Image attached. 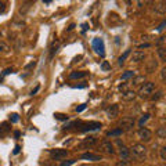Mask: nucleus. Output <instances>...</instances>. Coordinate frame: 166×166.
Instances as JSON below:
<instances>
[{"instance_id":"nucleus-24","label":"nucleus","mask_w":166,"mask_h":166,"mask_svg":"<svg viewBox=\"0 0 166 166\" xmlns=\"http://www.w3.org/2000/svg\"><path fill=\"white\" fill-rule=\"evenodd\" d=\"M150 119V114H145V115H142L141 118H140V120H138V126L142 127L145 123H147V120Z\"/></svg>"},{"instance_id":"nucleus-40","label":"nucleus","mask_w":166,"mask_h":166,"mask_svg":"<svg viewBox=\"0 0 166 166\" xmlns=\"http://www.w3.org/2000/svg\"><path fill=\"white\" fill-rule=\"evenodd\" d=\"M19 151H21V145H15V148H14V151H13V154L17 155V154H19Z\"/></svg>"},{"instance_id":"nucleus-47","label":"nucleus","mask_w":166,"mask_h":166,"mask_svg":"<svg viewBox=\"0 0 166 166\" xmlns=\"http://www.w3.org/2000/svg\"><path fill=\"white\" fill-rule=\"evenodd\" d=\"M19 136H21V132H19V130H17V132H14V137H15V138H18Z\"/></svg>"},{"instance_id":"nucleus-10","label":"nucleus","mask_w":166,"mask_h":166,"mask_svg":"<svg viewBox=\"0 0 166 166\" xmlns=\"http://www.w3.org/2000/svg\"><path fill=\"white\" fill-rule=\"evenodd\" d=\"M105 112H107V116L110 119L116 118L119 115V105L118 104H112V105H110V107L105 110Z\"/></svg>"},{"instance_id":"nucleus-37","label":"nucleus","mask_w":166,"mask_h":166,"mask_svg":"<svg viewBox=\"0 0 166 166\" xmlns=\"http://www.w3.org/2000/svg\"><path fill=\"white\" fill-rule=\"evenodd\" d=\"M6 11V3L4 1H0V14H3Z\"/></svg>"},{"instance_id":"nucleus-42","label":"nucleus","mask_w":166,"mask_h":166,"mask_svg":"<svg viewBox=\"0 0 166 166\" xmlns=\"http://www.w3.org/2000/svg\"><path fill=\"white\" fill-rule=\"evenodd\" d=\"M11 72H13V69H11V68H7V69H4V71H3V76H6V75H10Z\"/></svg>"},{"instance_id":"nucleus-12","label":"nucleus","mask_w":166,"mask_h":166,"mask_svg":"<svg viewBox=\"0 0 166 166\" xmlns=\"http://www.w3.org/2000/svg\"><path fill=\"white\" fill-rule=\"evenodd\" d=\"M80 159H86V161H101V155L86 152V154H82V155H80Z\"/></svg>"},{"instance_id":"nucleus-5","label":"nucleus","mask_w":166,"mask_h":166,"mask_svg":"<svg viewBox=\"0 0 166 166\" xmlns=\"http://www.w3.org/2000/svg\"><path fill=\"white\" fill-rule=\"evenodd\" d=\"M98 150L100 152H103V154H108V155H112L115 150H114V144L108 140H103L101 144H100V147H98Z\"/></svg>"},{"instance_id":"nucleus-9","label":"nucleus","mask_w":166,"mask_h":166,"mask_svg":"<svg viewBox=\"0 0 166 166\" xmlns=\"http://www.w3.org/2000/svg\"><path fill=\"white\" fill-rule=\"evenodd\" d=\"M137 134L140 137V140H142V141H150L151 138H152V132H151L150 129H147V127H140L138 132H137Z\"/></svg>"},{"instance_id":"nucleus-34","label":"nucleus","mask_w":166,"mask_h":166,"mask_svg":"<svg viewBox=\"0 0 166 166\" xmlns=\"http://www.w3.org/2000/svg\"><path fill=\"white\" fill-rule=\"evenodd\" d=\"M155 68H157V61H152V63L148 65V72H152Z\"/></svg>"},{"instance_id":"nucleus-6","label":"nucleus","mask_w":166,"mask_h":166,"mask_svg":"<svg viewBox=\"0 0 166 166\" xmlns=\"http://www.w3.org/2000/svg\"><path fill=\"white\" fill-rule=\"evenodd\" d=\"M82 129L80 132L82 133H86V132H91V130H98L101 129V123L100 122H86V123H82Z\"/></svg>"},{"instance_id":"nucleus-28","label":"nucleus","mask_w":166,"mask_h":166,"mask_svg":"<svg viewBox=\"0 0 166 166\" xmlns=\"http://www.w3.org/2000/svg\"><path fill=\"white\" fill-rule=\"evenodd\" d=\"M144 76H136V78H133V85H138V83H144Z\"/></svg>"},{"instance_id":"nucleus-13","label":"nucleus","mask_w":166,"mask_h":166,"mask_svg":"<svg viewBox=\"0 0 166 166\" xmlns=\"http://www.w3.org/2000/svg\"><path fill=\"white\" fill-rule=\"evenodd\" d=\"M119 157L122 158V161H127L129 157H130V151H129V148H126L125 145L119 147Z\"/></svg>"},{"instance_id":"nucleus-25","label":"nucleus","mask_w":166,"mask_h":166,"mask_svg":"<svg viewBox=\"0 0 166 166\" xmlns=\"http://www.w3.org/2000/svg\"><path fill=\"white\" fill-rule=\"evenodd\" d=\"M10 123H7V122H3L1 123V127H0V134H4V133H7L8 130H10Z\"/></svg>"},{"instance_id":"nucleus-33","label":"nucleus","mask_w":166,"mask_h":166,"mask_svg":"<svg viewBox=\"0 0 166 166\" xmlns=\"http://www.w3.org/2000/svg\"><path fill=\"white\" fill-rule=\"evenodd\" d=\"M75 162H76V159H69V161H67V162H63L61 166H71V165H73Z\"/></svg>"},{"instance_id":"nucleus-1","label":"nucleus","mask_w":166,"mask_h":166,"mask_svg":"<svg viewBox=\"0 0 166 166\" xmlns=\"http://www.w3.org/2000/svg\"><path fill=\"white\" fill-rule=\"evenodd\" d=\"M129 151L133 154V157L137 161H144V159L147 158V148L142 144H134Z\"/></svg>"},{"instance_id":"nucleus-44","label":"nucleus","mask_w":166,"mask_h":166,"mask_svg":"<svg viewBox=\"0 0 166 166\" xmlns=\"http://www.w3.org/2000/svg\"><path fill=\"white\" fill-rule=\"evenodd\" d=\"M150 46H151L150 43H142V44H140V46H138V48H148Z\"/></svg>"},{"instance_id":"nucleus-36","label":"nucleus","mask_w":166,"mask_h":166,"mask_svg":"<svg viewBox=\"0 0 166 166\" xmlns=\"http://www.w3.org/2000/svg\"><path fill=\"white\" fill-rule=\"evenodd\" d=\"M161 79L165 82V79H166V68H162V69H161Z\"/></svg>"},{"instance_id":"nucleus-15","label":"nucleus","mask_w":166,"mask_h":166,"mask_svg":"<svg viewBox=\"0 0 166 166\" xmlns=\"http://www.w3.org/2000/svg\"><path fill=\"white\" fill-rule=\"evenodd\" d=\"M87 76V72L85 71H75L69 73V78L71 79H82V78H86Z\"/></svg>"},{"instance_id":"nucleus-31","label":"nucleus","mask_w":166,"mask_h":166,"mask_svg":"<svg viewBox=\"0 0 166 166\" xmlns=\"http://www.w3.org/2000/svg\"><path fill=\"white\" fill-rule=\"evenodd\" d=\"M161 159L166 161V147H161Z\"/></svg>"},{"instance_id":"nucleus-23","label":"nucleus","mask_w":166,"mask_h":166,"mask_svg":"<svg viewBox=\"0 0 166 166\" xmlns=\"http://www.w3.org/2000/svg\"><path fill=\"white\" fill-rule=\"evenodd\" d=\"M130 78H134V72L133 71H126L125 73H122V76H120L122 80H127V79H130Z\"/></svg>"},{"instance_id":"nucleus-19","label":"nucleus","mask_w":166,"mask_h":166,"mask_svg":"<svg viewBox=\"0 0 166 166\" xmlns=\"http://www.w3.org/2000/svg\"><path fill=\"white\" fill-rule=\"evenodd\" d=\"M158 55H159V58H161V61L162 63H165L166 61V48L165 47H158Z\"/></svg>"},{"instance_id":"nucleus-39","label":"nucleus","mask_w":166,"mask_h":166,"mask_svg":"<svg viewBox=\"0 0 166 166\" xmlns=\"http://www.w3.org/2000/svg\"><path fill=\"white\" fill-rule=\"evenodd\" d=\"M36 65V61H32V63H29L28 65H25V69H31V68H33Z\"/></svg>"},{"instance_id":"nucleus-35","label":"nucleus","mask_w":166,"mask_h":166,"mask_svg":"<svg viewBox=\"0 0 166 166\" xmlns=\"http://www.w3.org/2000/svg\"><path fill=\"white\" fill-rule=\"evenodd\" d=\"M115 166H132L127 161H119V162H116V165Z\"/></svg>"},{"instance_id":"nucleus-8","label":"nucleus","mask_w":166,"mask_h":166,"mask_svg":"<svg viewBox=\"0 0 166 166\" xmlns=\"http://www.w3.org/2000/svg\"><path fill=\"white\" fill-rule=\"evenodd\" d=\"M68 151L67 150H63V148H55V150H51L50 151V157L53 159H63V158H67L68 157Z\"/></svg>"},{"instance_id":"nucleus-18","label":"nucleus","mask_w":166,"mask_h":166,"mask_svg":"<svg viewBox=\"0 0 166 166\" xmlns=\"http://www.w3.org/2000/svg\"><path fill=\"white\" fill-rule=\"evenodd\" d=\"M155 134L158 136V138H166V127L163 126L158 127V130L155 132Z\"/></svg>"},{"instance_id":"nucleus-11","label":"nucleus","mask_w":166,"mask_h":166,"mask_svg":"<svg viewBox=\"0 0 166 166\" xmlns=\"http://www.w3.org/2000/svg\"><path fill=\"white\" fill-rule=\"evenodd\" d=\"M145 53L144 51H141V50H136V51H133V55H132V61L133 63H142L144 60H145Z\"/></svg>"},{"instance_id":"nucleus-22","label":"nucleus","mask_w":166,"mask_h":166,"mask_svg":"<svg viewBox=\"0 0 166 166\" xmlns=\"http://www.w3.org/2000/svg\"><path fill=\"white\" fill-rule=\"evenodd\" d=\"M57 50H58V42H53V44H51V47H50V58L54 57Z\"/></svg>"},{"instance_id":"nucleus-38","label":"nucleus","mask_w":166,"mask_h":166,"mask_svg":"<svg viewBox=\"0 0 166 166\" xmlns=\"http://www.w3.org/2000/svg\"><path fill=\"white\" fill-rule=\"evenodd\" d=\"M87 107V104H82V105H79L78 108H76V112H82V111H85Z\"/></svg>"},{"instance_id":"nucleus-41","label":"nucleus","mask_w":166,"mask_h":166,"mask_svg":"<svg viewBox=\"0 0 166 166\" xmlns=\"http://www.w3.org/2000/svg\"><path fill=\"white\" fill-rule=\"evenodd\" d=\"M39 90H40V86H36V87H35V89H33V90L31 91V95H35L36 93H38V91H39Z\"/></svg>"},{"instance_id":"nucleus-30","label":"nucleus","mask_w":166,"mask_h":166,"mask_svg":"<svg viewBox=\"0 0 166 166\" xmlns=\"http://www.w3.org/2000/svg\"><path fill=\"white\" fill-rule=\"evenodd\" d=\"M54 116L58 120H68V115H65V114H55Z\"/></svg>"},{"instance_id":"nucleus-17","label":"nucleus","mask_w":166,"mask_h":166,"mask_svg":"<svg viewBox=\"0 0 166 166\" xmlns=\"http://www.w3.org/2000/svg\"><path fill=\"white\" fill-rule=\"evenodd\" d=\"M125 133L120 127H116V129H114V130H110L108 133H107V137H119V136H122Z\"/></svg>"},{"instance_id":"nucleus-3","label":"nucleus","mask_w":166,"mask_h":166,"mask_svg":"<svg viewBox=\"0 0 166 166\" xmlns=\"http://www.w3.org/2000/svg\"><path fill=\"white\" fill-rule=\"evenodd\" d=\"M136 120L133 116H123V118L119 120V126H122L120 129L125 132V130H132L134 127Z\"/></svg>"},{"instance_id":"nucleus-26","label":"nucleus","mask_w":166,"mask_h":166,"mask_svg":"<svg viewBox=\"0 0 166 166\" xmlns=\"http://www.w3.org/2000/svg\"><path fill=\"white\" fill-rule=\"evenodd\" d=\"M82 123H83V122H80V120H75V122H71V123L65 125L64 129H72V127H75V126H82Z\"/></svg>"},{"instance_id":"nucleus-27","label":"nucleus","mask_w":166,"mask_h":166,"mask_svg":"<svg viewBox=\"0 0 166 166\" xmlns=\"http://www.w3.org/2000/svg\"><path fill=\"white\" fill-rule=\"evenodd\" d=\"M162 95H163V91H162V90H158L155 94L152 95V101H158L159 98H162Z\"/></svg>"},{"instance_id":"nucleus-43","label":"nucleus","mask_w":166,"mask_h":166,"mask_svg":"<svg viewBox=\"0 0 166 166\" xmlns=\"http://www.w3.org/2000/svg\"><path fill=\"white\" fill-rule=\"evenodd\" d=\"M165 26H166V22L163 21V22H162V24H161V25L158 26V32H162V31H163V28H165Z\"/></svg>"},{"instance_id":"nucleus-4","label":"nucleus","mask_w":166,"mask_h":166,"mask_svg":"<svg viewBox=\"0 0 166 166\" xmlns=\"http://www.w3.org/2000/svg\"><path fill=\"white\" fill-rule=\"evenodd\" d=\"M91 46H93V50H94L97 54H100L101 57L105 55V46H104V40L101 39V38H94Z\"/></svg>"},{"instance_id":"nucleus-48","label":"nucleus","mask_w":166,"mask_h":166,"mask_svg":"<svg viewBox=\"0 0 166 166\" xmlns=\"http://www.w3.org/2000/svg\"><path fill=\"white\" fill-rule=\"evenodd\" d=\"M73 28H75V24H71L69 26H68V29H67V31H68V32H69V31H73Z\"/></svg>"},{"instance_id":"nucleus-46","label":"nucleus","mask_w":166,"mask_h":166,"mask_svg":"<svg viewBox=\"0 0 166 166\" xmlns=\"http://www.w3.org/2000/svg\"><path fill=\"white\" fill-rule=\"evenodd\" d=\"M118 89H119V90H122V91L125 93V91H126V85H119Z\"/></svg>"},{"instance_id":"nucleus-7","label":"nucleus","mask_w":166,"mask_h":166,"mask_svg":"<svg viewBox=\"0 0 166 166\" xmlns=\"http://www.w3.org/2000/svg\"><path fill=\"white\" fill-rule=\"evenodd\" d=\"M97 141H98V138L95 136H89L87 138H85L83 141L80 142L78 147L79 148H90V147H94L95 144H97Z\"/></svg>"},{"instance_id":"nucleus-45","label":"nucleus","mask_w":166,"mask_h":166,"mask_svg":"<svg viewBox=\"0 0 166 166\" xmlns=\"http://www.w3.org/2000/svg\"><path fill=\"white\" fill-rule=\"evenodd\" d=\"M163 42H165V38H163V36H161V38H159V40L157 42V46H159V44H162Z\"/></svg>"},{"instance_id":"nucleus-50","label":"nucleus","mask_w":166,"mask_h":166,"mask_svg":"<svg viewBox=\"0 0 166 166\" xmlns=\"http://www.w3.org/2000/svg\"><path fill=\"white\" fill-rule=\"evenodd\" d=\"M0 38H1V32H0Z\"/></svg>"},{"instance_id":"nucleus-32","label":"nucleus","mask_w":166,"mask_h":166,"mask_svg":"<svg viewBox=\"0 0 166 166\" xmlns=\"http://www.w3.org/2000/svg\"><path fill=\"white\" fill-rule=\"evenodd\" d=\"M10 120H11V123H17V122L19 120V116H18L17 114H13V115L10 116Z\"/></svg>"},{"instance_id":"nucleus-2","label":"nucleus","mask_w":166,"mask_h":166,"mask_svg":"<svg viewBox=\"0 0 166 166\" xmlns=\"http://www.w3.org/2000/svg\"><path fill=\"white\" fill-rule=\"evenodd\" d=\"M155 83L154 82H144L142 83V86L140 87V90H138V94L141 95V97H147V95L152 94L154 91H155Z\"/></svg>"},{"instance_id":"nucleus-21","label":"nucleus","mask_w":166,"mask_h":166,"mask_svg":"<svg viewBox=\"0 0 166 166\" xmlns=\"http://www.w3.org/2000/svg\"><path fill=\"white\" fill-rule=\"evenodd\" d=\"M8 51H10V47H8V44L0 40V53H1V54H7Z\"/></svg>"},{"instance_id":"nucleus-20","label":"nucleus","mask_w":166,"mask_h":166,"mask_svg":"<svg viewBox=\"0 0 166 166\" xmlns=\"http://www.w3.org/2000/svg\"><path fill=\"white\" fill-rule=\"evenodd\" d=\"M129 55H130V50H126V51H125V53L118 58V64H119V65H123V63L126 61V58L129 57Z\"/></svg>"},{"instance_id":"nucleus-29","label":"nucleus","mask_w":166,"mask_h":166,"mask_svg":"<svg viewBox=\"0 0 166 166\" xmlns=\"http://www.w3.org/2000/svg\"><path fill=\"white\" fill-rule=\"evenodd\" d=\"M101 69H103V71H110L111 64L108 63V61H103V64H101Z\"/></svg>"},{"instance_id":"nucleus-49","label":"nucleus","mask_w":166,"mask_h":166,"mask_svg":"<svg viewBox=\"0 0 166 166\" xmlns=\"http://www.w3.org/2000/svg\"><path fill=\"white\" fill-rule=\"evenodd\" d=\"M82 26H83V32H85V31H86V29H87V24H83V25H82Z\"/></svg>"},{"instance_id":"nucleus-16","label":"nucleus","mask_w":166,"mask_h":166,"mask_svg":"<svg viewBox=\"0 0 166 166\" xmlns=\"http://www.w3.org/2000/svg\"><path fill=\"white\" fill-rule=\"evenodd\" d=\"M154 11H155V13H158V14H161V15H163V14L166 13L165 3H157V4L154 6Z\"/></svg>"},{"instance_id":"nucleus-14","label":"nucleus","mask_w":166,"mask_h":166,"mask_svg":"<svg viewBox=\"0 0 166 166\" xmlns=\"http://www.w3.org/2000/svg\"><path fill=\"white\" fill-rule=\"evenodd\" d=\"M122 98H123L125 101H133L136 98V93L132 91V90H126L125 93H122Z\"/></svg>"}]
</instances>
